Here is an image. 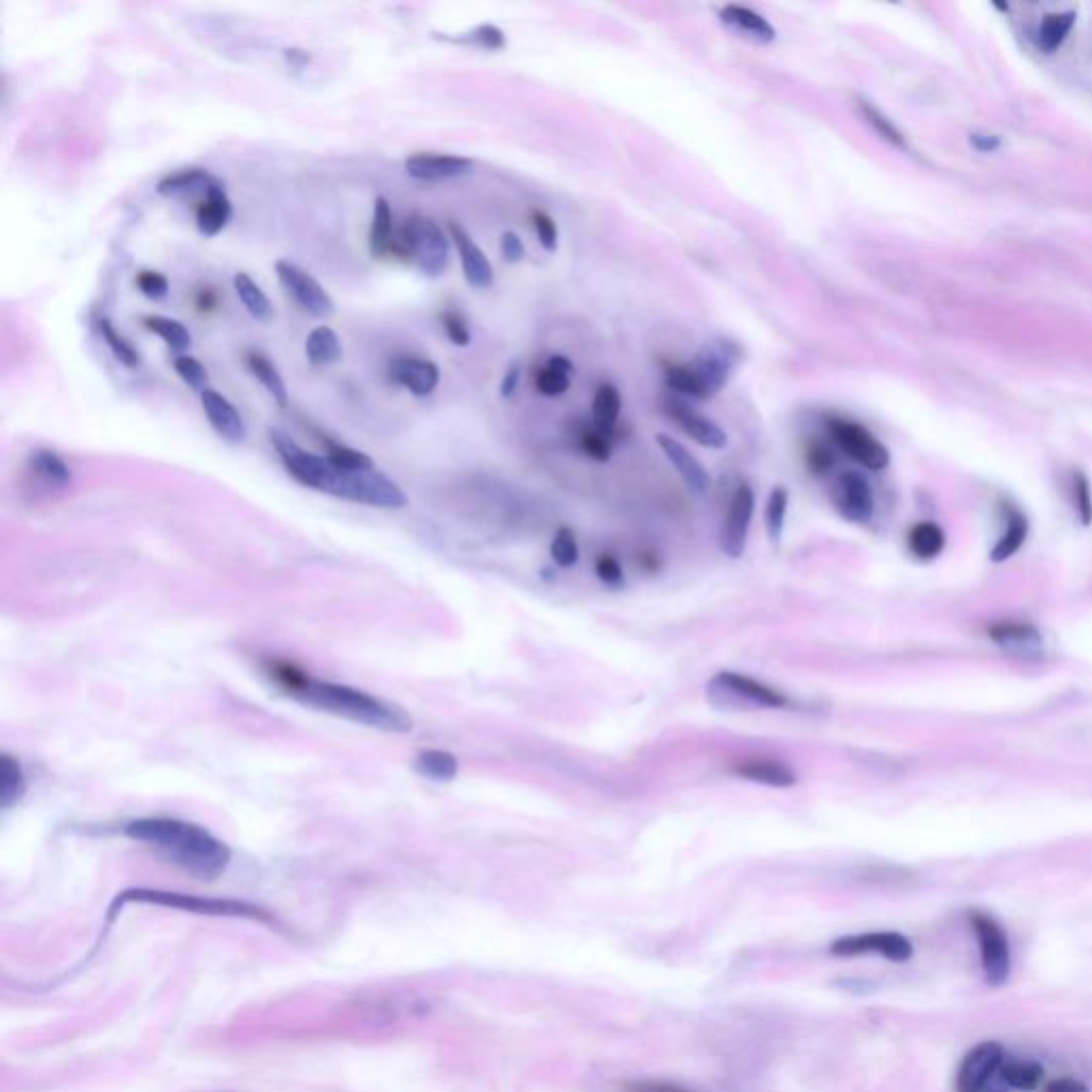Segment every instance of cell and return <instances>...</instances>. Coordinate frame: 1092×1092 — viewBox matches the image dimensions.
Instances as JSON below:
<instances>
[{
  "label": "cell",
  "mask_w": 1092,
  "mask_h": 1092,
  "mask_svg": "<svg viewBox=\"0 0 1092 1092\" xmlns=\"http://www.w3.org/2000/svg\"><path fill=\"white\" fill-rule=\"evenodd\" d=\"M655 443H658V447L662 449V453L666 455L671 466L679 472L683 483L694 493H705L711 487V474L698 462V457L688 451L686 445H681L679 440L673 438V435H666V433H658V438H655Z\"/></svg>",
  "instance_id": "cell-21"
},
{
  "label": "cell",
  "mask_w": 1092,
  "mask_h": 1092,
  "mask_svg": "<svg viewBox=\"0 0 1092 1092\" xmlns=\"http://www.w3.org/2000/svg\"><path fill=\"white\" fill-rule=\"evenodd\" d=\"M128 903H141V905H156V907L181 909V912L201 914V916L246 918V920H257V922H265V924H276V922H272L274 918H272L265 909L255 907V905H250V903L229 901V899H203V897L179 895V892H167V890H152V888H133V890L122 892V895L114 901L111 912H109V918H111L118 909H122L124 905H128Z\"/></svg>",
  "instance_id": "cell-5"
},
{
  "label": "cell",
  "mask_w": 1092,
  "mask_h": 1092,
  "mask_svg": "<svg viewBox=\"0 0 1092 1092\" xmlns=\"http://www.w3.org/2000/svg\"><path fill=\"white\" fill-rule=\"evenodd\" d=\"M1005 532L1003 536L999 538L996 547L992 549V559L994 561H1005L1009 559L1020 547L1022 542L1026 540V534H1028V521L1026 517L1013 508V506H1005Z\"/></svg>",
  "instance_id": "cell-39"
},
{
  "label": "cell",
  "mask_w": 1092,
  "mask_h": 1092,
  "mask_svg": "<svg viewBox=\"0 0 1092 1092\" xmlns=\"http://www.w3.org/2000/svg\"><path fill=\"white\" fill-rule=\"evenodd\" d=\"M975 1092H1001V1090H999V1088L994 1086V1081H992V1084H988V1086H984V1088L975 1090Z\"/></svg>",
  "instance_id": "cell-61"
},
{
  "label": "cell",
  "mask_w": 1092,
  "mask_h": 1092,
  "mask_svg": "<svg viewBox=\"0 0 1092 1092\" xmlns=\"http://www.w3.org/2000/svg\"><path fill=\"white\" fill-rule=\"evenodd\" d=\"M787 506H790V493L785 487H775L768 496V502H766V510H764V525H766V534H768V540L773 544H777L783 536V530H785V517H787Z\"/></svg>",
  "instance_id": "cell-43"
},
{
  "label": "cell",
  "mask_w": 1092,
  "mask_h": 1092,
  "mask_svg": "<svg viewBox=\"0 0 1092 1092\" xmlns=\"http://www.w3.org/2000/svg\"><path fill=\"white\" fill-rule=\"evenodd\" d=\"M143 327L152 333H156L175 354H184L192 346V333L188 327L175 318L150 314L143 316Z\"/></svg>",
  "instance_id": "cell-38"
},
{
  "label": "cell",
  "mask_w": 1092,
  "mask_h": 1092,
  "mask_svg": "<svg viewBox=\"0 0 1092 1092\" xmlns=\"http://www.w3.org/2000/svg\"><path fill=\"white\" fill-rule=\"evenodd\" d=\"M29 781L18 758L5 753L0 760V809L16 807L27 794Z\"/></svg>",
  "instance_id": "cell-34"
},
{
  "label": "cell",
  "mask_w": 1092,
  "mask_h": 1092,
  "mask_svg": "<svg viewBox=\"0 0 1092 1092\" xmlns=\"http://www.w3.org/2000/svg\"><path fill=\"white\" fill-rule=\"evenodd\" d=\"M99 331H101V335H103V342L109 346V350L114 352V357H116L122 365H126V367H137V365L141 363V357H139V352L135 350V346H133L124 335H120V333L116 331V327L111 325V320L101 318V320H99Z\"/></svg>",
  "instance_id": "cell-45"
},
{
  "label": "cell",
  "mask_w": 1092,
  "mask_h": 1092,
  "mask_svg": "<svg viewBox=\"0 0 1092 1092\" xmlns=\"http://www.w3.org/2000/svg\"><path fill=\"white\" fill-rule=\"evenodd\" d=\"M500 250H502V257L506 263L510 265H517L525 259V244L521 240L519 233L515 231H506L502 233V240H500Z\"/></svg>",
  "instance_id": "cell-55"
},
{
  "label": "cell",
  "mask_w": 1092,
  "mask_h": 1092,
  "mask_svg": "<svg viewBox=\"0 0 1092 1092\" xmlns=\"http://www.w3.org/2000/svg\"><path fill=\"white\" fill-rule=\"evenodd\" d=\"M629 1092H692L679 1084L671 1081H638L629 1086Z\"/></svg>",
  "instance_id": "cell-56"
},
{
  "label": "cell",
  "mask_w": 1092,
  "mask_h": 1092,
  "mask_svg": "<svg viewBox=\"0 0 1092 1092\" xmlns=\"http://www.w3.org/2000/svg\"><path fill=\"white\" fill-rule=\"evenodd\" d=\"M449 231H451V240L457 248L466 282L476 291L491 289L496 282V272H493L491 261L483 253V248L470 238V233L462 225L451 223Z\"/></svg>",
  "instance_id": "cell-19"
},
{
  "label": "cell",
  "mask_w": 1092,
  "mask_h": 1092,
  "mask_svg": "<svg viewBox=\"0 0 1092 1092\" xmlns=\"http://www.w3.org/2000/svg\"><path fill=\"white\" fill-rule=\"evenodd\" d=\"M270 440L287 472L308 489L382 510H397L408 504L401 487L376 468L365 472L344 470L327 455L306 451L280 429H270Z\"/></svg>",
  "instance_id": "cell-1"
},
{
  "label": "cell",
  "mask_w": 1092,
  "mask_h": 1092,
  "mask_svg": "<svg viewBox=\"0 0 1092 1092\" xmlns=\"http://www.w3.org/2000/svg\"><path fill=\"white\" fill-rule=\"evenodd\" d=\"M131 840L143 843L198 880H215L231 864V849L207 828L177 817H139L124 826Z\"/></svg>",
  "instance_id": "cell-3"
},
{
  "label": "cell",
  "mask_w": 1092,
  "mask_h": 1092,
  "mask_svg": "<svg viewBox=\"0 0 1092 1092\" xmlns=\"http://www.w3.org/2000/svg\"><path fill=\"white\" fill-rule=\"evenodd\" d=\"M804 462H807V468L811 474L815 476H824L828 474L836 460H834V451L830 445L821 443V440H813L807 445V451H804Z\"/></svg>",
  "instance_id": "cell-50"
},
{
  "label": "cell",
  "mask_w": 1092,
  "mask_h": 1092,
  "mask_svg": "<svg viewBox=\"0 0 1092 1092\" xmlns=\"http://www.w3.org/2000/svg\"><path fill=\"white\" fill-rule=\"evenodd\" d=\"M1043 1075H1045V1071H1043L1041 1062L1024 1060V1058H1009L1007 1056L1003 1060L996 1077L1003 1084H1007L1009 1088H1013V1090L1028 1092V1090H1035L1041 1084Z\"/></svg>",
  "instance_id": "cell-36"
},
{
  "label": "cell",
  "mask_w": 1092,
  "mask_h": 1092,
  "mask_svg": "<svg viewBox=\"0 0 1092 1092\" xmlns=\"http://www.w3.org/2000/svg\"><path fill=\"white\" fill-rule=\"evenodd\" d=\"M572 376L574 363L564 354H551L547 363L536 371L534 384L538 393L544 397H561L570 388Z\"/></svg>",
  "instance_id": "cell-28"
},
{
  "label": "cell",
  "mask_w": 1092,
  "mask_h": 1092,
  "mask_svg": "<svg viewBox=\"0 0 1092 1092\" xmlns=\"http://www.w3.org/2000/svg\"><path fill=\"white\" fill-rule=\"evenodd\" d=\"M826 427L830 440L862 468L880 472L890 466V451L862 422L830 414L826 416Z\"/></svg>",
  "instance_id": "cell-7"
},
{
  "label": "cell",
  "mask_w": 1092,
  "mask_h": 1092,
  "mask_svg": "<svg viewBox=\"0 0 1092 1092\" xmlns=\"http://www.w3.org/2000/svg\"><path fill=\"white\" fill-rule=\"evenodd\" d=\"M414 768L429 781L447 783L460 775V760L455 753L445 749H422L414 760Z\"/></svg>",
  "instance_id": "cell-30"
},
{
  "label": "cell",
  "mask_w": 1092,
  "mask_h": 1092,
  "mask_svg": "<svg viewBox=\"0 0 1092 1092\" xmlns=\"http://www.w3.org/2000/svg\"><path fill=\"white\" fill-rule=\"evenodd\" d=\"M741 361L743 350L739 344L722 337L707 342L692 359V363L666 365L664 380L666 386L677 395L692 399H713L730 382Z\"/></svg>",
  "instance_id": "cell-4"
},
{
  "label": "cell",
  "mask_w": 1092,
  "mask_h": 1092,
  "mask_svg": "<svg viewBox=\"0 0 1092 1092\" xmlns=\"http://www.w3.org/2000/svg\"><path fill=\"white\" fill-rule=\"evenodd\" d=\"M276 274H278V280L284 287V291L297 301V306L304 312H308L310 316L320 318V320L333 316L335 304H333L331 295L306 270H301L299 265H295L291 261H278Z\"/></svg>",
  "instance_id": "cell-12"
},
{
  "label": "cell",
  "mask_w": 1092,
  "mask_h": 1092,
  "mask_svg": "<svg viewBox=\"0 0 1092 1092\" xmlns=\"http://www.w3.org/2000/svg\"><path fill=\"white\" fill-rule=\"evenodd\" d=\"M1005 1047L999 1041H982L969 1050L956 1071V1092H975L994 1081L1003 1060Z\"/></svg>",
  "instance_id": "cell-15"
},
{
  "label": "cell",
  "mask_w": 1092,
  "mask_h": 1092,
  "mask_svg": "<svg viewBox=\"0 0 1092 1092\" xmlns=\"http://www.w3.org/2000/svg\"><path fill=\"white\" fill-rule=\"evenodd\" d=\"M265 673L291 700L304 707L382 732L405 734L414 728L412 717L403 709L363 690L314 679L293 664L276 662Z\"/></svg>",
  "instance_id": "cell-2"
},
{
  "label": "cell",
  "mask_w": 1092,
  "mask_h": 1092,
  "mask_svg": "<svg viewBox=\"0 0 1092 1092\" xmlns=\"http://www.w3.org/2000/svg\"><path fill=\"white\" fill-rule=\"evenodd\" d=\"M440 320H443V327H445L447 337H449L455 346H470V342H472V333H470V327H468L466 318H464L460 312H455V310H447V312H443Z\"/></svg>",
  "instance_id": "cell-54"
},
{
  "label": "cell",
  "mask_w": 1092,
  "mask_h": 1092,
  "mask_svg": "<svg viewBox=\"0 0 1092 1092\" xmlns=\"http://www.w3.org/2000/svg\"><path fill=\"white\" fill-rule=\"evenodd\" d=\"M325 455L340 468L344 470H350V472H365V470H374V462L369 455L357 451V449H350L346 445H340V443H331V440H325Z\"/></svg>",
  "instance_id": "cell-46"
},
{
  "label": "cell",
  "mask_w": 1092,
  "mask_h": 1092,
  "mask_svg": "<svg viewBox=\"0 0 1092 1092\" xmlns=\"http://www.w3.org/2000/svg\"><path fill=\"white\" fill-rule=\"evenodd\" d=\"M435 39L440 41H449V44H457V46H470V48H481V50H489V52H500L506 48V35L502 29L493 27V24H481L468 33H462V35H433Z\"/></svg>",
  "instance_id": "cell-40"
},
{
  "label": "cell",
  "mask_w": 1092,
  "mask_h": 1092,
  "mask_svg": "<svg viewBox=\"0 0 1092 1092\" xmlns=\"http://www.w3.org/2000/svg\"><path fill=\"white\" fill-rule=\"evenodd\" d=\"M1045 1092H1092V1090L1075 1077H1056V1079L1047 1081Z\"/></svg>",
  "instance_id": "cell-57"
},
{
  "label": "cell",
  "mask_w": 1092,
  "mask_h": 1092,
  "mask_svg": "<svg viewBox=\"0 0 1092 1092\" xmlns=\"http://www.w3.org/2000/svg\"><path fill=\"white\" fill-rule=\"evenodd\" d=\"M619 414H621V393L614 384H600L595 388V395H593V405H591V422L606 431V433H612L617 420H619Z\"/></svg>",
  "instance_id": "cell-37"
},
{
  "label": "cell",
  "mask_w": 1092,
  "mask_h": 1092,
  "mask_svg": "<svg viewBox=\"0 0 1092 1092\" xmlns=\"http://www.w3.org/2000/svg\"><path fill=\"white\" fill-rule=\"evenodd\" d=\"M393 253L410 259L414 267L429 278L443 276L451 261V244L445 229L420 213L405 218Z\"/></svg>",
  "instance_id": "cell-6"
},
{
  "label": "cell",
  "mask_w": 1092,
  "mask_h": 1092,
  "mask_svg": "<svg viewBox=\"0 0 1092 1092\" xmlns=\"http://www.w3.org/2000/svg\"><path fill=\"white\" fill-rule=\"evenodd\" d=\"M730 773L739 779L768 785V787H779V790L794 787L798 781V775L790 764H785L781 760H773V758L743 760V762L734 764L730 768Z\"/></svg>",
  "instance_id": "cell-24"
},
{
  "label": "cell",
  "mask_w": 1092,
  "mask_h": 1092,
  "mask_svg": "<svg viewBox=\"0 0 1092 1092\" xmlns=\"http://www.w3.org/2000/svg\"><path fill=\"white\" fill-rule=\"evenodd\" d=\"M1073 22H1075V14L1073 12L1045 16V20L1039 27V37H1037L1039 48L1043 52H1047V54L1058 50L1062 46V41L1067 39L1069 31L1073 29Z\"/></svg>",
  "instance_id": "cell-42"
},
{
  "label": "cell",
  "mask_w": 1092,
  "mask_h": 1092,
  "mask_svg": "<svg viewBox=\"0 0 1092 1092\" xmlns=\"http://www.w3.org/2000/svg\"><path fill=\"white\" fill-rule=\"evenodd\" d=\"M971 143L980 152H990V150L999 148V139L990 137V135H971Z\"/></svg>",
  "instance_id": "cell-60"
},
{
  "label": "cell",
  "mask_w": 1092,
  "mask_h": 1092,
  "mask_svg": "<svg viewBox=\"0 0 1092 1092\" xmlns=\"http://www.w3.org/2000/svg\"><path fill=\"white\" fill-rule=\"evenodd\" d=\"M359 1020L371 1028H391L401 1026L420 1013L429 1011V1001L401 992V990H384L376 994H365L354 1005Z\"/></svg>",
  "instance_id": "cell-9"
},
{
  "label": "cell",
  "mask_w": 1092,
  "mask_h": 1092,
  "mask_svg": "<svg viewBox=\"0 0 1092 1092\" xmlns=\"http://www.w3.org/2000/svg\"><path fill=\"white\" fill-rule=\"evenodd\" d=\"M284 58H287L289 67H293V69H297V71L306 69V67L310 65V60H312V58H310V54H308L306 50H299V48H289V50H284Z\"/></svg>",
  "instance_id": "cell-59"
},
{
  "label": "cell",
  "mask_w": 1092,
  "mask_h": 1092,
  "mask_svg": "<svg viewBox=\"0 0 1092 1092\" xmlns=\"http://www.w3.org/2000/svg\"><path fill=\"white\" fill-rule=\"evenodd\" d=\"M595 576L610 589H621L625 585V574H623V568L619 564L617 557H612L610 553H602L597 555L595 559Z\"/></svg>",
  "instance_id": "cell-52"
},
{
  "label": "cell",
  "mask_w": 1092,
  "mask_h": 1092,
  "mask_svg": "<svg viewBox=\"0 0 1092 1092\" xmlns=\"http://www.w3.org/2000/svg\"><path fill=\"white\" fill-rule=\"evenodd\" d=\"M246 365L250 369V374L265 386V391L274 397V401L280 405V408H287L289 405V388L278 371V367L272 363V359L259 350H250L246 354Z\"/></svg>",
  "instance_id": "cell-32"
},
{
  "label": "cell",
  "mask_w": 1092,
  "mask_h": 1092,
  "mask_svg": "<svg viewBox=\"0 0 1092 1092\" xmlns=\"http://www.w3.org/2000/svg\"><path fill=\"white\" fill-rule=\"evenodd\" d=\"M578 555H580V551H578V540H576L574 530L559 527L551 540V559L555 561V566L568 570V568L576 566Z\"/></svg>",
  "instance_id": "cell-47"
},
{
  "label": "cell",
  "mask_w": 1092,
  "mask_h": 1092,
  "mask_svg": "<svg viewBox=\"0 0 1092 1092\" xmlns=\"http://www.w3.org/2000/svg\"><path fill=\"white\" fill-rule=\"evenodd\" d=\"M753 513H756V493L749 485L743 483L736 487V491L730 500V506H728V513L724 519V527L720 534V549L730 559L743 557V553L747 549V540H749Z\"/></svg>",
  "instance_id": "cell-13"
},
{
  "label": "cell",
  "mask_w": 1092,
  "mask_h": 1092,
  "mask_svg": "<svg viewBox=\"0 0 1092 1092\" xmlns=\"http://www.w3.org/2000/svg\"><path fill=\"white\" fill-rule=\"evenodd\" d=\"M225 186L221 177L211 175L205 169H181L164 175L156 184V192L164 198H188V196H207L213 188Z\"/></svg>",
  "instance_id": "cell-23"
},
{
  "label": "cell",
  "mask_w": 1092,
  "mask_h": 1092,
  "mask_svg": "<svg viewBox=\"0 0 1092 1092\" xmlns=\"http://www.w3.org/2000/svg\"><path fill=\"white\" fill-rule=\"evenodd\" d=\"M201 408L213 427V431L221 435L223 440L231 445H242L248 438V427L240 410L223 395L213 388H205L201 393Z\"/></svg>",
  "instance_id": "cell-18"
},
{
  "label": "cell",
  "mask_w": 1092,
  "mask_h": 1092,
  "mask_svg": "<svg viewBox=\"0 0 1092 1092\" xmlns=\"http://www.w3.org/2000/svg\"><path fill=\"white\" fill-rule=\"evenodd\" d=\"M709 694L726 698L728 705H747L762 709H785L790 705V698L781 690L734 671L717 673L709 683Z\"/></svg>",
  "instance_id": "cell-10"
},
{
  "label": "cell",
  "mask_w": 1092,
  "mask_h": 1092,
  "mask_svg": "<svg viewBox=\"0 0 1092 1092\" xmlns=\"http://www.w3.org/2000/svg\"><path fill=\"white\" fill-rule=\"evenodd\" d=\"M664 412L681 427L683 433L690 435L696 445L711 449V451H722L728 447L726 431L709 416L696 412L692 405H688L679 399H671L664 403Z\"/></svg>",
  "instance_id": "cell-17"
},
{
  "label": "cell",
  "mask_w": 1092,
  "mask_h": 1092,
  "mask_svg": "<svg viewBox=\"0 0 1092 1092\" xmlns=\"http://www.w3.org/2000/svg\"><path fill=\"white\" fill-rule=\"evenodd\" d=\"M306 357L314 367H327L342 361L344 346L340 335L327 325L316 327L306 340Z\"/></svg>",
  "instance_id": "cell-31"
},
{
  "label": "cell",
  "mask_w": 1092,
  "mask_h": 1092,
  "mask_svg": "<svg viewBox=\"0 0 1092 1092\" xmlns=\"http://www.w3.org/2000/svg\"><path fill=\"white\" fill-rule=\"evenodd\" d=\"M532 227L536 231V238H538L540 246L547 253H555L557 246H559V229H557V223L553 221V215L542 211V209H534L532 211Z\"/></svg>",
  "instance_id": "cell-49"
},
{
  "label": "cell",
  "mask_w": 1092,
  "mask_h": 1092,
  "mask_svg": "<svg viewBox=\"0 0 1092 1092\" xmlns=\"http://www.w3.org/2000/svg\"><path fill=\"white\" fill-rule=\"evenodd\" d=\"M29 472L48 491H63L73 481L69 464L50 449H35L29 455Z\"/></svg>",
  "instance_id": "cell-26"
},
{
  "label": "cell",
  "mask_w": 1092,
  "mask_h": 1092,
  "mask_svg": "<svg viewBox=\"0 0 1092 1092\" xmlns=\"http://www.w3.org/2000/svg\"><path fill=\"white\" fill-rule=\"evenodd\" d=\"M988 636L1009 653L1035 655L1041 648V634L1035 625L1024 621H1001L988 629Z\"/></svg>",
  "instance_id": "cell-27"
},
{
  "label": "cell",
  "mask_w": 1092,
  "mask_h": 1092,
  "mask_svg": "<svg viewBox=\"0 0 1092 1092\" xmlns=\"http://www.w3.org/2000/svg\"><path fill=\"white\" fill-rule=\"evenodd\" d=\"M519 384H521V365L513 363V365H510V367L506 369L504 378H502V384H500V395H502V397H506V399H508V397H513V395L517 393Z\"/></svg>",
  "instance_id": "cell-58"
},
{
  "label": "cell",
  "mask_w": 1092,
  "mask_h": 1092,
  "mask_svg": "<svg viewBox=\"0 0 1092 1092\" xmlns=\"http://www.w3.org/2000/svg\"><path fill=\"white\" fill-rule=\"evenodd\" d=\"M969 920L977 937L980 963L986 984L992 988L1005 986L1011 975V948L1005 929L984 912H973Z\"/></svg>",
  "instance_id": "cell-8"
},
{
  "label": "cell",
  "mask_w": 1092,
  "mask_h": 1092,
  "mask_svg": "<svg viewBox=\"0 0 1092 1092\" xmlns=\"http://www.w3.org/2000/svg\"><path fill=\"white\" fill-rule=\"evenodd\" d=\"M855 105H857L860 116L866 120V124H868L872 131H876L882 139H886L888 143H892V145H897V148H907V139H905V135L897 128V124H895V122H892V120H890L882 109H878L876 105H872V103H870V101H866V99H862V97H857V99H855Z\"/></svg>",
  "instance_id": "cell-41"
},
{
  "label": "cell",
  "mask_w": 1092,
  "mask_h": 1092,
  "mask_svg": "<svg viewBox=\"0 0 1092 1092\" xmlns=\"http://www.w3.org/2000/svg\"><path fill=\"white\" fill-rule=\"evenodd\" d=\"M388 378L414 397H429L440 384V367L420 357H395L388 363Z\"/></svg>",
  "instance_id": "cell-20"
},
{
  "label": "cell",
  "mask_w": 1092,
  "mask_h": 1092,
  "mask_svg": "<svg viewBox=\"0 0 1092 1092\" xmlns=\"http://www.w3.org/2000/svg\"><path fill=\"white\" fill-rule=\"evenodd\" d=\"M137 289L141 291L143 297L152 299V301H160L169 295V280L164 274L160 272H154V270H143L137 274Z\"/></svg>",
  "instance_id": "cell-51"
},
{
  "label": "cell",
  "mask_w": 1092,
  "mask_h": 1092,
  "mask_svg": "<svg viewBox=\"0 0 1092 1092\" xmlns=\"http://www.w3.org/2000/svg\"><path fill=\"white\" fill-rule=\"evenodd\" d=\"M233 287H236V295L240 297L242 306L246 308V312L255 320H259V323H272L274 320V306H272L270 297L265 295V291L246 272L236 274Z\"/></svg>",
  "instance_id": "cell-35"
},
{
  "label": "cell",
  "mask_w": 1092,
  "mask_h": 1092,
  "mask_svg": "<svg viewBox=\"0 0 1092 1092\" xmlns=\"http://www.w3.org/2000/svg\"><path fill=\"white\" fill-rule=\"evenodd\" d=\"M1073 504L1084 525L1092 523V491L1088 479L1081 472L1073 474Z\"/></svg>",
  "instance_id": "cell-53"
},
{
  "label": "cell",
  "mask_w": 1092,
  "mask_h": 1092,
  "mask_svg": "<svg viewBox=\"0 0 1092 1092\" xmlns=\"http://www.w3.org/2000/svg\"><path fill=\"white\" fill-rule=\"evenodd\" d=\"M393 209L384 196H376L371 227H369V253L374 259H382L393 253Z\"/></svg>",
  "instance_id": "cell-29"
},
{
  "label": "cell",
  "mask_w": 1092,
  "mask_h": 1092,
  "mask_svg": "<svg viewBox=\"0 0 1092 1092\" xmlns=\"http://www.w3.org/2000/svg\"><path fill=\"white\" fill-rule=\"evenodd\" d=\"M720 22L734 35H739L751 44H758V46H770L777 39L775 27L764 16H760L758 12L743 7V5L722 7Z\"/></svg>",
  "instance_id": "cell-22"
},
{
  "label": "cell",
  "mask_w": 1092,
  "mask_h": 1092,
  "mask_svg": "<svg viewBox=\"0 0 1092 1092\" xmlns=\"http://www.w3.org/2000/svg\"><path fill=\"white\" fill-rule=\"evenodd\" d=\"M830 498L836 513L849 523L864 525L872 519V513H876V498H872L868 481L853 470L838 474V479L832 485Z\"/></svg>",
  "instance_id": "cell-14"
},
{
  "label": "cell",
  "mask_w": 1092,
  "mask_h": 1092,
  "mask_svg": "<svg viewBox=\"0 0 1092 1092\" xmlns=\"http://www.w3.org/2000/svg\"><path fill=\"white\" fill-rule=\"evenodd\" d=\"M173 369L177 371V376H179V378H181L190 388L198 391V395H201L205 388H209V386H207V380H209L207 369H205V365H203L198 359H194V357H190V354H177V357L173 359Z\"/></svg>",
  "instance_id": "cell-48"
},
{
  "label": "cell",
  "mask_w": 1092,
  "mask_h": 1092,
  "mask_svg": "<svg viewBox=\"0 0 1092 1092\" xmlns=\"http://www.w3.org/2000/svg\"><path fill=\"white\" fill-rule=\"evenodd\" d=\"M907 547L916 559L931 561L943 553L946 532L933 521L916 523L907 534Z\"/></svg>",
  "instance_id": "cell-33"
},
{
  "label": "cell",
  "mask_w": 1092,
  "mask_h": 1092,
  "mask_svg": "<svg viewBox=\"0 0 1092 1092\" xmlns=\"http://www.w3.org/2000/svg\"><path fill=\"white\" fill-rule=\"evenodd\" d=\"M578 447H580V451H583L589 460H593V462H597V464H606V462L610 460V455H612V440H610V433H606V431L597 429L593 422H591V424H587V427L580 431V435H578Z\"/></svg>",
  "instance_id": "cell-44"
},
{
  "label": "cell",
  "mask_w": 1092,
  "mask_h": 1092,
  "mask_svg": "<svg viewBox=\"0 0 1092 1092\" xmlns=\"http://www.w3.org/2000/svg\"><path fill=\"white\" fill-rule=\"evenodd\" d=\"M405 173L416 181H445L474 171V160L455 154L416 152L403 162Z\"/></svg>",
  "instance_id": "cell-16"
},
{
  "label": "cell",
  "mask_w": 1092,
  "mask_h": 1092,
  "mask_svg": "<svg viewBox=\"0 0 1092 1092\" xmlns=\"http://www.w3.org/2000/svg\"><path fill=\"white\" fill-rule=\"evenodd\" d=\"M233 218V203L225 186L213 188L196 207V229L203 238H215L223 233Z\"/></svg>",
  "instance_id": "cell-25"
},
{
  "label": "cell",
  "mask_w": 1092,
  "mask_h": 1092,
  "mask_svg": "<svg viewBox=\"0 0 1092 1092\" xmlns=\"http://www.w3.org/2000/svg\"><path fill=\"white\" fill-rule=\"evenodd\" d=\"M830 954L838 958H857L866 954H878L892 963H907L914 958L916 950L909 937L895 931H876L838 937L830 946Z\"/></svg>",
  "instance_id": "cell-11"
}]
</instances>
